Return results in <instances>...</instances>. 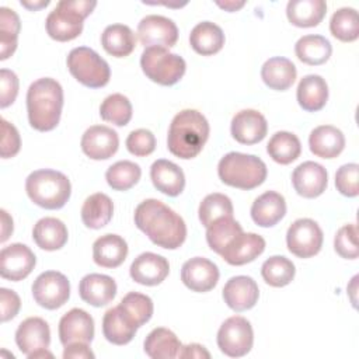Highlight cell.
<instances>
[{
    "label": "cell",
    "instance_id": "cell-53",
    "mask_svg": "<svg viewBox=\"0 0 359 359\" xmlns=\"http://www.w3.org/2000/svg\"><path fill=\"white\" fill-rule=\"evenodd\" d=\"M93 359L94 353L88 348V344H70L65 346L63 351V359Z\"/></svg>",
    "mask_w": 359,
    "mask_h": 359
},
{
    "label": "cell",
    "instance_id": "cell-20",
    "mask_svg": "<svg viewBox=\"0 0 359 359\" xmlns=\"http://www.w3.org/2000/svg\"><path fill=\"white\" fill-rule=\"evenodd\" d=\"M258 297L259 289L251 276H233L226 282L223 287L224 303L237 313L252 309L257 304Z\"/></svg>",
    "mask_w": 359,
    "mask_h": 359
},
{
    "label": "cell",
    "instance_id": "cell-18",
    "mask_svg": "<svg viewBox=\"0 0 359 359\" xmlns=\"http://www.w3.org/2000/svg\"><path fill=\"white\" fill-rule=\"evenodd\" d=\"M231 136L241 144H255L264 140L268 132L265 116L257 109L238 111L231 119Z\"/></svg>",
    "mask_w": 359,
    "mask_h": 359
},
{
    "label": "cell",
    "instance_id": "cell-11",
    "mask_svg": "<svg viewBox=\"0 0 359 359\" xmlns=\"http://www.w3.org/2000/svg\"><path fill=\"white\" fill-rule=\"evenodd\" d=\"M34 300L43 309L56 310L70 297V282L57 271H45L32 283Z\"/></svg>",
    "mask_w": 359,
    "mask_h": 359
},
{
    "label": "cell",
    "instance_id": "cell-43",
    "mask_svg": "<svg viewBox=\"0 0 359 359\" xmlns=\"http://www.w3.org/2000/svg\"><path fill=\"white\" fill-rule=\"evenodd\" d=\"M142 177V170L139 164L129 161V160H121L108 167L105 172V180L108 185L115 191H128L132 187H135Z\"/></svg>",
    "mask_w": 359,
    "mask_h": 359
},
{
    "label": "cell",
    "instance_id": "cell-26",
    "mask_svg": "<svg viewBox=\"0 0 359 359\" xmlns=\"http://www.w3.org/2000/svg\"><path fill=\"white\" fill-rule=\"evenodd\" d=\"M309 147L317 157L335 158L345 147V136L332 125H321L311 130L309 136Z\"/></svg>",
    "mask_w": 359,
    "mask_h": 359
},
{
    "label": "cell",
    "instance_id": "cell-48",
    "mask_svg": "<svg viewBox=\"0 0 359 359\" xmlns=\"http://www.w3.org/2000/svg\"><path fill=\"white\" fill-rule=\"evenodd\" d=\"M335 187L344 196L355 198L359 194V165L348 163L335 172Z\"/></svg>",
    "mask_w": 359,
    "mask_h": 359
},
{
    "label": "cell",
    "instance_id": "cell-2",
    "mask_svg": "<svg viewBox=\"0 0 359 359\" xmlns=\"http://www.w3.org/2000/svg\"><path fill=\"white\" fill-rule=\"evenodd\" d=\"M63 108V88L55 79L35 80L27 91V112L29 125L39 132L55 129Z\"/></svg>",
    "mask_w": 359,
    "mask_h": 359
},
{
    "label": "cell",
    "instance_id": "cell-47",
    "mask_svg": "<svg viewBox=\"0 0 359 359\" xmlns=\"http://www.w3.org/2000/svg\"><path fill=\"white\" fill-rule=\"evenodd\" d=\"M337 254L345 259H356L359 255L358 247V226L355 223L342 226L334 238Z\"/></svg>",
    "mask_w": 359,
    "mask_h": 359
},
{
    "label": "cell",
    "instance_id": "cell-12",
    "mask_svg": "<svg viewBox=\"0 0 359 359\" xmlns=\"http://www.w3.org/2000/svg\"><path fill=\"white\" fill-rule=\"evenodd\" d=\"M137 38L144 48H172L178 41V28L175 22L164 15L150 14L137 24Z\"/></svg>",
    "mask_w": 359,
    "mask_h": 359
},
{
    "label": "cell",
    "instance_id": "cell-49",
    "mask_svg": "<svg viewBox=\"0 0 359 359\" xmlns=\"http://www.w3.org/2000/svg\"><path fill=\"white\" fill-rule=\"evenodd\" d=\"M126 149L136 157H144L154 151L156 137L149 129H136L126 137Z\"/></svg>",
    "mask_w": 359,
    "mask_h": 359
},
{
    "label": "cell",
    "instance_id": "cell-19",
    "mask_svg": "<svg viewBox=\"0 0 359 359\" xmlns=\"http://www.w3.org/2000/svg\"><path fill=\"white\" fill-rule=\"evenodd\" d=\"M170 272V264L167 258L154 252H143L137 255L130 268V278L140 285L144 286H156L160 285Z\"/></svg>",
    "mask_w": 359,
    "mask_h": 359
},
{
    "label": "cell",
    "instance_id": "cell-35",
    "mask_svg": "<svg viewBox=\"0 0 359 359\" xmlns=\"http://www.w3.org/2000/svg\"><path fill=\"white\" fill-rule=\"evenodd\" d=\"M114 213L111 198L102 192L90 195L81 206V220L86 227L98 230L109 223Z\"/></svg>",
    "mask_w": 359,
    "mask_h": 359
},
{
    "label": "cell",
    "instance_id": "cell-39",
    "mask_svg": "<svg viewBox=\"0 0 359 359\" xmlns=\"http://www.w3.org/2000/svg\"><path fill=\"white\" fill-rule=\"evenodd\" d=\"M240 233H243L241 224L233 216H224L216 219L206 227V241L210 250L220 255L223 248Z\"/></svg>",
    "mask_w": 359,
    "mask_h": 359
},
{
    "label": "cell",
    "instance_id": "cell-46",
    "mask_svg": "<svg viewBox=\"0 0 359 359\" xmlns=\"http://www.w3.org/2000/svg\"><path fill=\"white\" fill-rule=\"evenodd\" d=\"M198 213H199V220L202 226L208 227L212 222H215L219 217L233 216L231 199L224 194H219V192L209 194L201 202Z\"/></svg>",
    "mask_w": 359,
    "mask_h": 359
},
{
    "label": "cell",
    "instance_id": "cell-29",
    "mask_svg": "<svg viewBox=\"0 0 359 359\" xmlns=\"http://www.w3.org/2000/svg\"><path fill=\"white\" fill-rule=\"evenodd\" d=\"M137 327L119 306L107 310L102 317V334L105 339L114 345L129 344L133 339Z\"/></svg>",
    "mask_w": 359,
    "mask_h": 359
},
{
    "label": "cell",
    "instance_id": "cell-56",
    "mask_svg": "<svg viewBox=\"0 0 359 359\" xmlns=\"http://www.w3.org/2000/svg\"><path fill=\"white\" fill-rule=\"evenodd\" d=\"M216 4L220 7V8H223V10H226V11H230V13H233V11H237V10H240L244 4H245V1H234V0H227V1H216Z\"/></svg>",
    "mask_w": 359,
    "mask_h": 359
},
{
    "label": "cell",
    "instance_id": "cell-31",
    "mask_svg": "<svg viewBox=\"0 0 359 359\" xmlns=\"http://www.w3.org/2000/svg\"><path fill=\"white\" fill-rule=\"evenodd\" d=\"M327 13L324 0H290L286 6V15L292 25L299 28L317 27Z\"/></svg>",
    "mask_w": 359,
    "mask_h": 359
},
{
    "label": "cell",
    "instance_id": "cell-58",
    "mask_svg": "<svg viewBox=\"0 0 359 359\" xmlns=\"http://www.w3.org/2000/svg\"><path fill=\"white\" fill-rule=\"evenodd\" d=\"M53 358V355L50 352H48V349H41V351H36L31 355H28V359H38V358Z\"/></svg>",
    "mask_w": 359,
    "mask_h": 359
},
{
    "label": "cell",
    "instance_id": "cell-8",
    "mask_svg": "<svg viewBox=\"0 0 359 359\" xmlns=\"http://www.w3.org/2000/svg\"><path fill=\"white\" fill-rule=\"evenodd\" d=\"M66 63L70 74L86 87L101 88L111 79L108 63L91 48L77 46L72 49Z\"/></svg>",
    "mask_w": 359,
    "mask_h": 359
},
{
    "label": "cell",
    "instance_id": "cell-24",
    "mask_svg": "<svg viewBox=\"0 0 359 359\" xmlns=\"http://www.w3.org/2000/svg\"><path fill=\"white\" fill-rule=\"evenodd\" d=\"M150 178L157 191L168 196H178L185 187L184 171L172 161L160 158L150 167Z\"/></svg>",
    "mask_w": 359,
    "mask_h": 359
},
{
    "label": "cell",
    "instance_id": "cell-32",
    "mask_svg": "<svg viewBox=\"0 0 359 359\" xmlns=\"http://www.w3.org/2000/svg\"><path fill=\"white\" fill-rule=\"evenodd\" d=\"M67 227L56 217H42L32 229L35 244L45 251H56L67 243Z\"/></svg>",
    "mask_w": 359,
    "mask_h": 359
},
{
    "label": "cell",
    "instance_id": "cell-37",
    "mask_svg": "<svg viewBox=\"0 0 359 359\" xmlns=\"http://www.w3.org/2000/svg\"><path fill=\"white\" fill-rule=\"evenodd\" d=\"M294 53L300 62L309 66H320L330 59L332 46L323 35H304L296 42Z\"/></svg>",
    "mask_w": 359,
    "mask_h": 359
},
{
    "label": "cell",
    "instance_id": "cell-25",
    "mask_svg": "<svg viewBox=\"0 0 359 359\" xmlns=\"http://www.w3.org/2000/svg\"><path fill=\"white\" fill-rule=\"evenodd\" d=\"M286 213L285 198L275 192L266 191L259 195L251 206V217L259 227H272L279 223Z\"/></svg>",
    "mask_w": 359,
    "mask_h": 359
},
{
    "label": "cell",
    "instance_id": "cell-17",
    "mask_svg": "<svg viewBox=\"0 0 359 359\" xmlns=\"http://www.w3.org/2000/svg\"><path fill=\"white\" fill-rule=\"evenodd\" d=\"M292 184L294 191L307 199L320 196L328 184L327 170L314 161H304L299 164L292 174Z\"/></svg>",
    "mask_w": 359,
    "mask_h": 359
},
{
    "label": "cell",
    "instance_id": "cell-27",
    "mask_svg": "<svg viewBox=\"0 0 359 359\" xmlns=\"http://www.w3.org/2000/svg\"><path fill=\"white\" fill-rule=\"evenodd\" d=\"M128 244L118 234H104L93 244V259L98 266L116 268L126 259Z\"/></svg>",
    "mask_w": 359,
    "mask_h": 359
},
{
    "label": "cell",
    "instance_id": "cell-23",
    "mask_svg": "<svg viewBox=\"0 0 359 359\" xmlns=\"http://www.w3.org/2000/svg\"><path fill=\"white\" fill-rule=\"evenodd\" d=\"M79 294L86 303L94 307H102L114 300L116 283L108 275L88 273L80 280Z\"/></svg>",
    "mask_w": 359,
    "mask_h": 359
},
{
    "label": "cell",
    "instance_id": "cell-45",
    "mask_svg": "<svg viewBox=\"0 0 359 359\" xmlns=\"http://www.w3.org/2000/svg\"><path fill=\"white\" fill-rule=\"evenodd\" d=\"M100 115L107 122L125 126L132 119V104L123 94H111L101 102Z\"/></svg>",
    "mask_w": 359,
    "mask_h": 359
},
{
    "label": "cell",
    "instance_id": "cell-52",
    "mask_svg": "<svg viewBox=\"0 0 359 359\" xmlns=\"http://www.w3.org/2000/svg\"><path fill=\"white\" fill-rule=\"evenodd\" d=\"M0 307H1V321L6 323L18 314L21 307L20 296L7 287L0 289Z\"/></svg>",
    "mask_w": 359,
    "mask_h": 359
},
{
    "label": "cell",
    "instance_id": "cell-40",
    "mask_svg": "<svg viewBox=\"0 0 359 359\" xmlns=\"http://www.w3.org/2000/svg\"><path fill=\"white\" fill-rule=\"evenodd\" d=\"M20 28L17 13L8 7H0V60L8 59L15 52Z\"/></svg>",
    "mask_w": 359,
    "mask_h": 359
},
{
    "label": "cell",
    "instance_id": "cell-6",
    "mask_svg": "<svg viewBox=\"0 0 359 359\" xmlns=\"http://www.w3.org/2000/svg\"><path fill=\"white\" fill-rule=\"evenodd\" d=\"M94 0H60L48 14L45 27L48 35L59 42L77 38L83 31V21L95 8Z\"/></svg>",
    "mask_w": 359,
    "mask_h": 359
},
{
    "label": "cell",
    "instance_id": "cell-13",
    "mask_svg": "<svg viewBox=\"0 0 359 359\" xmlns=\"http://www.w3.org/2000/svg\"><path fill=\"white\" fill-rule=\"evenodd\" d=\"M36 264L35 254L21 243L4 247L0 252V275L4 279L18 282L25 279Z\"/></svg>",
    "mask_w": 359,
    "mask_h": 359
},
{
    "label": "cell",
    "instance_id": "cell-34",
    "mask_svg": "<svg viewBox=\"0 0 359 359\" xmlns=\"http://www.w3.org/2000/svg\"><path fill=\"white\" fill-rule=\"evenodd\" d=\"M101 45L111 56L125 57L133 52L136 38L128 25L111 24L101 34Z\"/></svg>",
    "mask_w": 359,
    "mask_h": 359
},
{
    "label": "cell",
    "instance_id": "cell-10",
    "mask_svg": "<svg viewBox=\"0 0 359 359\" xmlns=\"http://www.w3.org/2000/svg\"><path fill=\"white\" fill-rule=\"evenodd\" d=\"M323 230L313 219L294 220L286 233L287 250L299 258H310L320 252L323 247Z\"/></svg>",
    "mask_w": 359,
    "mask_h": 359
},
{
    "label": "cell",
    "instance_id": "cell-44",
    "mask_svg": "<svg viewBox=\"0 0 359 359\" xmlns=\"http://www.w3.org/2000/svg\"><path fill=\"white\" fill-rule=\"evenodd\" d=\"M118 306L137 328L151 318L154 310L153 300L149 296L137 292H129L125 294Z\"/></svg>",
    "mask_w": 359,
    "mask_h": 359
},
{
    "label": "cell",
    "instance_id": "cell-30",
    "mask_svg": "<svg viewBox=\"0 0 359 359\" xmlns=\"http://www.w3.org/2000/svg\"><path fill=\"white\" fill-rule=\"evenodd\" d=\"M296 66L292 60L282 56L269 57L261 69V77L264 83L276 91H285L290 88L296 80Z\"/></svg>",
    "mask_w": 359,
    "mask_h": 359
},
{
    "label": "cell",
    "instance_id": "cell-22",
    "mask_svg": "<svg viewBox=\"0 0 359 359\" xmlns=\"http://www.w3.org/2000/svg\"><path fill=\"white\" fill-rule=\"evenodd\" d=\"M15 344L24 355H31L41 349H48L50 344V330L41 317H28L20 323L15 331Z\"/></svg>",
    "mask_w": 359,
    "mask_h": 359
},
{
    "label": "cell",
    "instance_id": "cell-14",
    "mask_svg": "<svg viewBox=\"0 0 359 359\" xmlns=\"http://www.w3.org/2000/svg\"><path fill=\"white\" fill-rule=\"evenodd\" d=\"M219 268L208 258L194 257L184 262L181 268V280L192 292L205 293L212 290L219 280Z\"/></svg>",
    "mask_w": 359,
    "mask_h": 359
},
{
    "label": "cell",
    "instance_id": "cell-4",
    "mask_svg": "<svg viewBox=\"0 0 359 359\" xmlns=\"http://www.w3.org/2000/svg\"><path fill=\"white\" fill-rule=\"evenodd\" d=\"M28 198L38 206L56 210L66 205L72 194L69 178L56 170L42 168L32 171L25 180Z\"/></svg>",
    "mask_w": 359,
    "mask_h": 359
},
{
    "label": "cell",
    "instance_id": "cell-5",
    "mask_svg": "<svg viewBox=\"0 0 359 359\" xmlns=\"http://www.w3.org/2000/svg\"><path fill=\"white\" fill-rule=\"evenodd\" d=\"M217 174L222 182L238 189H254L266 178L265 163L254 156L238 151L224 154L217 164Z\"/></svg>",
    "mask_w": 359,
    "mask_h": 359
},
{
    "label": "cell",
    "instance_id": "cell-54",
    "mask_svg": "<svg viewBox=\"0 0 359 359\" xmlns=\"http://www.w3.org/2000/svg\"><path fill=\"white\" fill-rule=\"evenodd\" d=\"M178 358H195V359H209L210 353L206 351V348L203 345L199 344H188L181 346L180 352H178Z\"/></svg>",
    "mask_w": 359,
    "mask_h": 359
},
{
    "label": "cell",
    "instance_id": "cell-36",
    "mask_svg": "<svg viewBox=\"0 0 359 359\" xmlns=\"http://www.w3.org/2000/svg\"><path fill=\"white\" fill-rule=\"evenodd\" d=\"M181 346L182 345L177 335L164 327H158L150 331L143 344L146 355L153 359L178 358Z\"/></svg>",
    "mask_w": 359,
    "mask_h": 359
},
{
    "label": "cell",
    "instance_id": "cell-33",
    "mask_svg": "<svg viewBox=\"0 0 359 359\" xmlns=\"http://www.w3.org/2000/svg\"><path fill=\"white\" fill-rule=\"evenodd\" d=\"M191 48L202 55L210 56L217 53L224 45V34L219 25L210 21L196 24L189 34Z\"/></svg>",
    "mask_w": 359,
    "mask_h": 359
},
{
    "label": "cell",
    "instance_id": "cell-38",
    "mask_svg": "<svg viewBox=\"0 0 359 359\" xmlns=\"http://www.w3.org/2000/svg\"><path fill=\"white\" fill-rule=\"evenodd\" d=\"M266 151L273 161L286 165L300 156L302 144L294 133L280 130L272 135L266 144Z\"/></svg>",
    "mask_w": 359,
    "mask_h": 359
},
{
    "label": "cell",
    "instance_id": "cell-9",
    "mask_svg": "<svg viewBox=\"0 0 359 359\" xmlns=\"http://www.w3.org/2000/svg\"><path fill=\"white\" fill-rule=\"evenodd\" d=\"M254 344V331L250 321L241 316L224 320L217 331V346L230 358L247 355Z\"/></svg>",
    "mask_w": 359,
    "mask_h": 359
},
{
    "label": "cell",
    "instance_id": "cell-28",
    "mask_svg": "<svg viewBox=\"0 0 359 359\" xmlns=\"http://www.w3.org/2000/svg\"><path fill=\"white\" fill-rule=\"evenodd\" d=\"M299 105L307 112H316L325 107L328 100L327 81L318 74L304 76L296 91Z\"/></svg>",
    "mask_w": 359,
    "mask_h": 359
},
{
    "label": "cell",
    "instance_id": "cell-41",
    "mask_svg": "<svg viewBox=\"0 0 359 359\" xmlns=\"http://www.w3.org/2000/svg\"><path fill=\"white\" fill-rule=\"evenodd\" d=\"M294 273V264L283 255L269 257L261 266L264 280L273 287H283L289 285L293 280Z\"/></svg>",
    "mask_w": 359,
    "mask_h": 359
},
{
    "label": "cell",
    "instance_id": "cell-7",
    "mask_svg": "<svg viewBox=\"0 0 359 359\" xmlns=\"http://www.w3.org/2000/svg\"><path fill=\"white\" fill-rule=\"evenodd\" d=\"M140 67L151 81L160 86H172L185 74L187 63L180 55L171 53L165 48L150 46L144 48L140 56Z\"/></svg>",
    "mask_w": 359,
    "mask_h": 359
},
{
    "label": "cell",
    "instance_id": "cell-15",
    "mask_svg": "<svg viewBox=\"0 0 359 359\" xmlns=\"http://www.w3.org/2000/svg\"><path fill=\"white\" fill-rule=\"evenodd\" d=\"M81 150L93 160H108L119 147L118 133L105 125H93L81 136Z\"/></svg>",
    "mask_w": 359,
    "mask_h": 359
},
{
    "label": "cell",
    "instance_id": "cell-16",
    "mask_svg": "<svg viewBox=\"0 0 359 359\" xmlns=\"http://www.w3.org/2000/svg\"><path fill=\"white\" fill-rule=\"evenodd\" d=\"M94 338V320L83 309H72L59 321V339L63 346L70 344H90Z\"/></svg>",
    "mask_w": 359,
    "mask_h": 359
},
{
    "label": "cell",
    "instance_id": "cell-21",
    "mask_svg": "<svg viewBox=\"0 0 359 359\" xmlns=\"http://www.w3.org/2000/svg\"><path fill=\"white\" fill-rule=\"evenodd\" d=\"M265 250V240L255 233H240L220 252L222 258L234 266L245 265L258 258Z\"/></svg>",
    "mask_w": 359,
    "mask_h": 359
},
{
    "label": "cell",
    "instance_id": "cell-42",
    "mask_svg": "<svg viewBox=\"0 0 359 359\" xmlns=\"http://www.w3.org/2000/svg\"><path fill=\"white\" fill-rule=\"evenodd\" d=\"M332 36L342 42H353L359 36V15L352 7L338 8L330 21Z\"/></svg>",
    "mask_w": 359,
    "mask_h": 359
},
{
    "label": "cell",
    "instance_id": "cell-50",
    "mask_svg": "<svg viewBox=\"0 0 359 359\" xmlns=\"http://www.w3.org/2000/svg\"><path fill=\"white\" fill-rule=\"evenodd\" d=\"M1 122V158L14 157L21 147V139L17 128L7 122L4 118L0 119Z\"/></svg>",
    "mask_w": 359,
    "mask_h": 359
},
{
    "label": "cell",
    "instance_id": "cell-55",
    "mask_svg": "<svg viewBox=\"0 0 359 359\" xmlns=\"http://www.w3.org/2000/svg\"><path fill=\"white\" fill-rule=\"evenodd\" d=\"M0 213H1V238H0V241L4 243L13 233V219L8 216V213L4 209H1Z\"/></svg>",
    "mask_w": 359,
    "mask_h": 359
},
{
    "label": "cell",
    "instance_id": "cell-1",
    "mask_svg": "<svg viewBox=\"0 0 359 359\" xmlns=\"http://www.w3.org/2000/svg\"><path fill=\"white\" fill-rule=\"evenodd\" d=\"M135 224L151 243L167 250L180 248L187 237L184 219L158 199H146L136 206Z\"/></svg>",
    "mask_w": 359,
    "mask_h": 359
},
{
    "label": "cell",
    "instance_id": "cell-3",
    "mask_svg": "<svg viewBox=\"0 0 359 359\" xmlns=\"http://www.w3.org/2000/svg\"><path fill=\"white\" fill-rule=\"evenodd\" d=\"M209 122L199 111H180L168 129L167 146L170 153L182 160L196 157L209 137Z\"/></svg>",
    "mask_w": 359,
    "mask_h": 359
},
{
    "label": "cell",
    "instance_id": "cell-57",
    "mask_svg": "<svg viewBox=\"0 0 359 359\" xmlns=\"http://www.w3.org/2000/svg\"><path fill=\"white\" fill-rule=\"evenodd\" d=\"M49 4V0H38V1H25V0H21V6L31 10V11H36V10H41L43 7H46Z\"/></svg>",
    "mask_w": 359,
    "mask_h": 359
},
{
    "label": "cell",
    "instance_id": "cell-51",
    "mask_svg": "<svg viewBox=\"0 0 359 359\" xmlns=\"http://www.w3.org/2000/svg\"><path fill=\"white\" fill-rule=\"evenodd\" d=\"M18 94V77L8 69L0 70V107L11 105Z\"/></svg>",
    "mask_w": 359,
    "mask_h": 359
}]
</instances>
